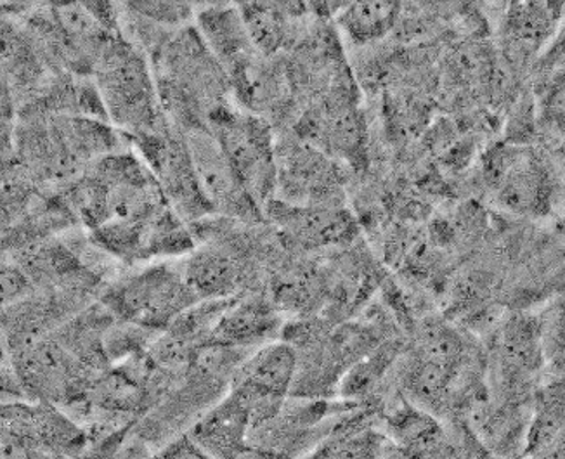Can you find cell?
<instances>
[{
  "mask_svg": "<svg viewBox=\"0 0 565 459\" xmlns=\"http://www.w3.org/2000/svg\"><path fill=\"white\" fill-rule=\"evenodd\" d=\"M94 73L108 117L129 130L130 136L151 132L167 124L158 108L150 65L124 36L114 35L106 42Z\"/></svg>",
  "mask_w": 565,
  "mask_h": 459,
  "instance_id": "obj_1",
  "label": "cell"
},
{
  "mask_svg": "<svg viewBox=\"0 0 565 459\" xmlns=\"http://www.w3.org/2000/svg\"><path fill=\"white\" fill-rule=\"evenodd\" d=\"M223 148L243 190L257 205L269 202L276 191V148L271 127L264 118L224 105L206 120Z\"/></svg>",
  "mask_w": 565,
  "mask_h": 459,
  "instance_id": "obj_2",
  "label": "cell"
},
{
  "mask_svg": "<svg viewBox=\"0 0 565 459\" xmlns=\"http://www.w3.org/2000/svg\"><path fill=\"white\" fill-rule=\"evenodd\" d=\"M199 300L184 275L169 266L142 270L105 297L106 309L120 321L151 331L172 327Z\"/></svg>",
  "mask_w": 565,
  "mask_h": 459,
  "instance_id": "obj_3",
  "label": "cell"
},
{
  "mask_svg": "<svg viewBox=\"0 0 565 459\" xmlns=\"http://www.w3.org/2000/svg\"><path fill=\"white\" fill-rule=\"evenodd\" d=\"M484 181L503 209L542 217L552 210L555 181L545 158L533 148L501 145L486 154Z\"/></svg>",
  "mask_w": 565,
  "mask_h": 459,
  "instance_id": "obj_4",
  "label": "cell"
},
{
  "mask_svg": "<svg viewBox=\"0 0 565 459\" xmlns=\"http://www.w3.org/2000/svg\"><path fill=\"white\" fill-rule=\"evenodd\" d=\"M166 194L175 214L188 221L212 214L211 203L200 188L188 142L163 124L151 132L129 136Z\"/></svg>",
  "mask_w": 565,
  "mask_h": 459,
  "instance_id": "obj_5",
  "label": "cell"
},
{
  "mask_svg": "<svg viewBox=\"0 0 565 459\" xmlns=\"http://www.w3.org/2000/svg\"><path fill=\"white\" fill-rule=\"evenodd\" d=\"M276 188L285 203L297 206H337L342 173L327 153L309 142H290L276 150Z\"/></svg>",
  "mask_w": 565,
  "mask_h": 459,
  "instance_id": "obj_6",
  "label": "cell"
},
{
  "mask_svg": "<svg viewBox=\"0 0 565 459\" xmlns=\"http://www.w3.org/2000/svg\"><path fill=\"white\" fill-rule=\"evenodd\" d=\"M186 142L200 188L214 212L242 218L257 217L259 205L243 190L211 129L199 127L188 130Z\"/></svg>",
  "mask_w": 565,
  "mask_h": 459,
  "instance_id": "obj_7",
  "label": "cell"
},
{
  "mask_svg": "<svg viewBox=\"0 0 565 459\" xmlns=\"http://www.w3.org/2000/svg\"><path fill=\"white\" fill-rule=\"evenodd\" d=\"M267 212L281 227L285 238L303 250L342 245L355 234V221L340 206H297L269 202Z\"/></svg>",
  "mask_w": 565,
  "mask_h": 459,
  "instance_id": "obj_8",
  "label": "cell"
},
{
  "mask_svg": "<svg viewBox=\"0 0 565 459\" xmlns=\"http://www.w3.org/2000/svg\"><path fill=\"white\" fill-rule=\"evenodd\" d=\"M4 434L29 440L57 455L84 448L81 428L47 404H6Z\"/></svg>",
  "mask_w": 565,
  "mask_h": 459,
  "instance_id": "obj_9",
  "label": "cell"
},
{
  "mask_svg": "<svg viewBox=\"0 0 565 459\" xmlns=\"http://www.w3.org/2000/svg\"><path fill=\"white\" fill-rule=\"evenodd\" d=\"M562 9V4L540 2L509 6L501 24L507 60L519 65L536 56L557 35Z\"/></svg>",
  "mask_w": 565,
  "mask_h": 459,
  "instance_id": "obj_10",
  "label": "cell"
},
{
  "mask_svg": "<svg viewBox=\"0 0 565 459\" xmlns=\"http://www.w3.org/2000/svg\"><path fill=\"white\" fill-rule=\"evenodd\" d=\"M252 416L245 401L231 391L191 431V439L214 459H238L250 448Z\"/></svg>",
  "mask_w": 565,
  "mask_h": 459,
  "instance_id": "obj_11",
  "label": "cell"
},
{
  "mask_svg": "<svg viewBox=\"0 0 565 459\" xmlns=\"http://www.w3.org/2000/svg\"><path fill=\"white\" fill-rule=\"evenodd\" d=\"M203 41L217 57L224 72L235 68L257 51L238 8L209 6L199 14Z\"/></svg>",
  "mask_w": 565,
  "mask_h": 459,
  "instance_id": "obj_12",
  "label": "cell"
},
{
  "mask_svg": "<svg viewBox=\"0 0 565 459\" xmlns=\"http://www.w3.org/2000/svg\"><path fill=\"white\" fill-rule=\"evenodd\" d=\"M391 451L387 436L364 416L331 428L311 451L300 459H382Z\"/></svg>",
  "mask_w": 565,
  "mask_h": 459,
  "instance_id": "obj_13",
  "label": "cell"
},
{
  "mask_svg": "<svg viewBox=\"0 0 565 459\" xmlns=\"http://www.w3.org/2000/svg\"><path fill=\"white\" fill-rule=\"evenodd\" d=\"M243 264L238 252L209 248L193 255L184 270V279L200 299H223L243 281Z\"/></svg>",
  "mask_w": 565,
  "mask_h": 459,
  "instance_id": "obj_14",
  "label": "cell"
},
{
  "mask_svg": "<svg viewBox=\"0 0 565 459\" xmlns=\"http://www.w3.org/2000/svg\"><path fill=\"white\" fill-rule=\"evenodd\" d=\"M238 9L255 49L271 57L294 41V18L302 17L307 6L245 4Z\"/></svg>",
  "mask_w": 565,
  "mask_h": 459,
  "instance_id": "obj_15",
  "label": "cell"
},
{
  "mask_svg": "<svg viewBox=\"0 0 565 459\" xmlns=\"http://www.w3.org/2000/svg\"><path fill=\"white\" fill-rule=\"evenodd\" d=\"M278 319L269 307L260 302H248L230 307L214 328L215 342L247 349L263 343L275 333Z\"/></svg>",
  "mask_w": 565,
  "mask_h": 459,
  "instance_id": "obj_16",
  "label": "cell"
},
{
  "mask_svg": "<svg viewBox=\"0 0 565 459\" xmlns=\"http://www.w3.org/2000/svg\"><path fill=\"white\" fill-rule=\"evenodd\" d=\"M403 6L397 2H360L340 6L337 21L354 44L379 42L396 29Z\"/></svg>",
  "mask_w": 565,
  "mask_h": 459,
  "instance_id": "obj_17",
  "label": "cell"
},
{
  "mask_svg": "<svg viewBox=\"0 0 565 459\" xmlns=\"http://www.w3.org/2000/svg\"><path fill=\"white\" fill-rule=\"evenodd\" d=\"M543 120L557 132L565 134V72L546 85L542 99Z\"/></svg>",
  "mask_w": 565,
  "mask_h": 459,
  "instance_id": "obj_18",
  "label": "cell"
},
{
  "mask_svg": "<svg viewBox=\"0 0 565 459\" xmlns=\"http://www.w3.org/2000/svg\"><path fill=\"white\" fill-rule=\"evenodd\" d=\"M127 8L146 20L157 21L162 24H181L193 12V8L186 4H163V2H138Z\"/></svg>",
  "mask_w": 565,
  "mask_h": 459,
  "instance_id": "obj_19",
  "label": "cell"
},
{
  "mask_svg": "<svg viewBox=\"0 0 565 459\" xmlns=\"http://www.w3.org/2000/svg\"><path fill=\"white\" fill-rule=\"evenodd\" d=\"M2 287H4V303L23 299L30 291V278L20 266L4 264L2 267Z\"/></svg>",
  "mask_w": 565,
  "mask_h": 459,
  "instance_id": "obj_20",
  "label": "cell"
},
{
  "mask_svg": "<svg viewBox=\"0 0 565 459\" xmlns=\"http://www.w3.org/2000/svg\"><path fill=\"white\" fill-rule=\"evenodd\" d=\"M157 459H214L209 452L203 451L199 444L191 437H182L170 444L169 448L158 456Z\"/></svg>",
  "mask_w": 565,
  "mask_h": 459,
  "instance_id": "obj_21",
  "label": "cell"
},
{
  "mask_svg": "<svg viewBox=\"0 0 565 459\" xmlns=\"http://www.w3.org/2000/svg\"><path fill=\"white\" fill-rule=\"evenodd\" d=\"M543 66L548 68H558L565 66V24L558 30L552 45L546 49L545 56H543Z\"/></svg>",
  "mask_w": 565,
  "mask_h": 459,
  "instance_id": "obj_22",
  "label": "cell"
},
{
  "mask_svg": "<svg viewBox=\"0 0 565 459\" xmlns=\"http://www.w3.org/2000/svg\"><path fill=\"white\" fill-rule=\"evenodd\" d=\"M382 459H403L399 458V456L394 455V452H388V455H385Z\"/></svg>",
  "mask_w": 565,
  "mask_h": 459,
  "instance_id": "obj_23",
  "label": "cell"
}]
</instances>
